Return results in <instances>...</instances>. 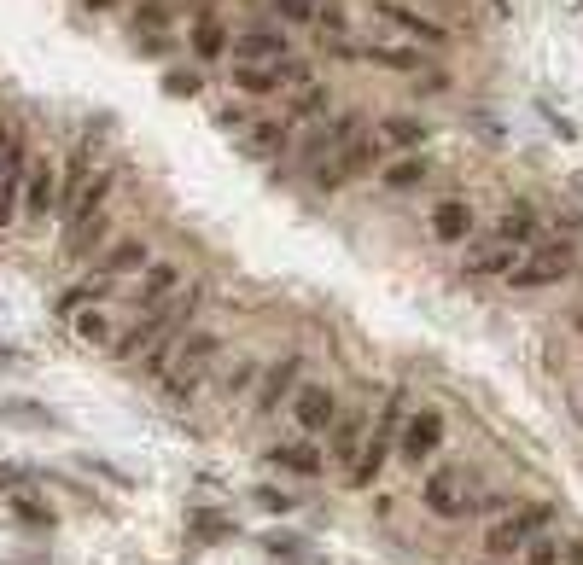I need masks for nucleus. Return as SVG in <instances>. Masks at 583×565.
<instances>
[{
    "label": "nucleus",
    "mask_w": 583,
    "mask_h": 565,
    "mask_svg": "<svg viewBox=\"0 0 583 565\" xmlns=\"http://www.w3.org/2000/svg\"><path fill=\"white\" fill-rule=\"evenodd\" d=\"M554 501H525V507H508L490 531H484V554L490 560H519V548L531 542V536H543L554 525Z\"/></svg>",
    "instance_id": "f03ea898"
},
{
    "label": "nucleus",
    "mask_w": 583,
    "mask_h": 565,
    "mask_svg": "<svg viewBox=\"0 0 583 565\" xmlns=\"http://www.w3.org/2000/svg\"><path fill=\"white\" fill-rule=\"evenodd\" d=\"M309 6H333V0H309Z\"/></svg>",
    "instance_id": "09e8293b"
},
{
    "label": "nucleus",
    "mask_w": 583,
    "mask_h": 565,
    "mask_svg": "<svg viewBox=\"0 0 583 565\" xmlns=\"http://www.w3.org/2000/svg\"><path fill=\"white\" fill-rule=\"evenodd\" d=\"M216 123H222V129H245L251 117H245V105H222V111H216Z\"/></svg>",
    "instance_id": "c03bdc74"
},
{
    "label": "nucleus",
    "mask_w": 583,
    "mask_h": 565,
    "mask_svg": "<svg viewBox=\"0 0 583 565\" xmlns=\"http://www.w3.org/2000/svg\"><path fill=\"white\" fill-rule=\"evenodd\" d=\"M519 268V245L508 239H473L461 251V280H508Z\"/></svg>",
    "instance_id": "1a4fd4ad"
},
{
    "label": "nucleus",
    "mask_w": 583,
    "mask_h": 565,
    "mask_svg": "<svg viewBox=\"0 0 583 565\" xmlns=\"http://www.w3.org/2000/svg\"><path fill=\"white\" fill-rule=\"evenodd\" d=\"M146 263H152V245L135 233V239H117L100 263H94V274H100V280H123V274H140Z\"/></svg>",
    "instance_id": "f3484780"
},
{
    "label": "nucleus",
    "mask_w": 583,
    "mask_h": 565,
    "mask_svg": "<svg viewBox=\"0 0 583 565\" xmlns=\"http://www.w3.org/2000/svg\"><path fill=\"white\" fill-rule=\"evenodd\" d=\"M467 233H473V210H467V199L432 204V239H438V245H461Z\"/></svg>",
    "instance_id": "aec40b11"
},
{
    "label": "nucleus",
    "mask_w": 583,
    "mask_h": 565,
    "mask_svg": "<svg viewBox=\"0 0 583 565\" xmlns=\"http://www.w3.org/2000/svg\"><path fill=\"white\" fill-rule=\"evenodd\" d=\"M286 414H292L298 437H327L333 414H339V397H333V385H321V379H304V385L292 391V402H286Z\"/></svg>",
    "instance_id": "6e6552de"
},
{
    "label": "nucleus",
    "mask_w": 583,
    "mask_h": 565,
    "mask_svg": "<svg viewBox=\"0 0 583 565\" xmlns=\"http://www.w3.org/2000/svg\"><path fill=\"white\" fill-rule=\"evenodd\" d=\"M374 134L385 140V146H397V152H420L426 140H432V129L420 123V117H403V111H391V117H379Z\"/></svg>",
    "instance_id": "6ab92c4d"
},
{
    "label": "nucleus",
    "mask_w": 583,
    "mask_h": 565,
    "mask_svg": "<svg viewBox=\"0 0 583 565\" xmlns=\"http://www.w3.org/2000/svg\"><path fill=\"white\" fill-rule=\"evenodd\" d=\"M0 484H6V490H24V484H30V472H24V466H0Z\"/></svg>",
    "instance_id": "a18cd8bd"
},
{
    "label": "nucleus",
    "mask_w": 583,
    "mask_h": 565,
    "mask_svg": "<svg viewBox=\"0 0 583 565\" xmlns=\"http://www.w3.org/2000/svg\"><path fill=\"white\" fill-rule=\"evenodd\" d=\"M164 94H170V100H199V94H205V76H199V70H164Z\"/></svg>",
    "instance_id": "2f4dec72"
},
{
    "label": "nucleus",
    "mask_w": 583,
    "mask_h": 565,
    "mask_svg": "<svg viewBox=\"0 0 583 565\" xmlns=\"http://www.w3.org/2000/svg\"><path fill=\"white\" fill-rule=\"evenodd\" d=\"M257 373H263L257 362H234L228 373H222V391H228V397H245V391H257Z\"/></svg>",
    "instance_id": "72a5a7b5"
},
{
    "label": "nucleus",
    "mask_w": 583,
    "mask_h": 565,
    "mask_svg": "<svg viewBox=\"0 0 583 565\" xmlns=\"http://www.w3.org/2000/svg\"><path fill=\"white\" fill-rule=\"evenodd\" d=\"M18 199H24V216H30V222H47V210L59 204V169L53 164H30Z\"/></svg>",
    "instance_id": "2eb2a0df"
},
{
    "label": "nucleus",
    "mask_w": 583,
    "mask_h": 565,
    "mask_svg": "<svg viewBox=\"0 0 583 565\" xmlns=\"http://www.w3.org/2000/svg\"><path fill=\"white\" fill-rule=\"evenodd\" d=\"M362 59L379 70H420V47H362Z\"/></svg>",
    "instance_id": "c85d7f7f"
},
{
    "label": "nucleus",
    "mask_w": 583,
    "mask_h": 565,
    "mask_svg": "<svg viewBox=\"0 0 583 565\" xmlns=\"http://www.w3.org/2000/svg\"><path fill=\"white\" fill-rule=\"evenodd\" d=\"M578 268V245L572 239H549V245H537L531 257H519V268L508 274V286H519V292H543V286H554V280H566Z\"/></svg>",
    "instance_id": "20e7f679"
},
{
    "label": "nucleus",
    "mask_w": 583,
    "mask_h": 565,
    "mask_svg": "<svg viewBox=\"0 0 583 565\" xmlns=\"http://www.w3.org/2000/svg\"><path fill=\"white\" fill-rule=\"evenodd\" d=\"M181 268L175 263H146L140 268V286H135V309H158V303H170L175 292H181Z\"/></svg>",
    "instance_id": "dca6fc26"
},
{
    "label": "nucleus",
    "mask_w": 583,
    "mask_h": 565,
    "mask_svg": "<svg viewBox=\"0 0 583 565\" xmlns=\"http://www.w3.org/2000/svg\"><path fill=\"white\" fill-rule=\"evenodd\" d=\"M263 466H280V472H298V478H321L327 472V455H321V437H292V443H275Z\"/></svg>",
    "instance_id": "f8f14e48"
},
{
    "label": "nucleus",
    "mask_w": 583,
    "mask_h": 565,
    "mask_svg": "<svg viewBox=\"0 0 583 565\" xmlns=\"http://www.w3.org/2000/svg\"><path fill=\"white\" fill-rule=\"evenodd\" d=\"M490 239H508V245H519V251H525V245L537 239V210H531V204L502 210V216H496V228H490Z\"/></svg>",
    "instance_id": "b1692460"
},
{
    "label": "nucleus",
    "mask_w": 583,
    "mask_h": 565,
    "mask_svg": "<svg viewBox=\"0 0 583 565\" xmlns=\"http://www.w3.org/2000/svg\"><path fill=\"white\" fill-rule=\"evenodd\" d=\"M379 18H385V24H397L403 35H414V41H426V47H449L444 24H438V18H426V12H414V6H403V0H379Z\"/></svg>",
    "instance_id": "ddd939ff"
},
{
    "label": "nucleus",
    "mask_w": 583,
    "mask_h": 565,
    "mask_svg": "<svg viewBox=\"0 0 583 565\" xmlns=\"http://www.w3.org/2000/svg\"><path fill=\"white\" fill-rule=\"evenodd\" d=\"M379 146H385L379 134H350L333 158H321V164H315V187H321V193H339V187H350V181H356V175H362V169L379 158Z\"/></svg>",
    "instance_id": "423d86ee"
},
{
    "label": "nucleus",
    "mask_w": 583,
    "mask_h": 565,
    "mask_svg": "<svg viewBox=\"0 0 583 565\" xmlns=\"http://www.w3.org/2000/svg\"><path fill=\"white\" fill-rule=\"evenodd\" d=\"M286 140H292V123H286V117H280V123L263 117V123H245L240 152H245V158H280V152H286Z\"/></svg>",
    "instance_id": "a211bd4d"
},
{
    "label": "nucleus",
    "mask_w": 583,
    "mask_h": 565,
    "mask_svg": "<svg viewBox=\"0 0 583 565\" xmlns=\"http://www.w3.org/2000/svg\"><path fill=\"white\" fill-rule=\"evenodd\" d=\"M187 531H193V542H222V536H234V519H222V513H199Z\"/></svg>",
    "instance_id": "f704fd0d"
},
{
    "label": "nucleus",
    "mask_w": 583,
    "mask_h": 565,
    "mask_svg": "<svg viewBox=\"0 0 583 565\" xmlns=\"http://www.w3.org/2000/svg\"><path fill=\"white\" fill-rule=\"evenodd\" d=\"M304 356L298 350H286L280 362H269L263 373H257V397H251V408H257V420H269V414H280L286 402H292V391L304 385Z\"/></svg>",
    "instance_id": "0eeeda50"
},
{
    "label": "nucleus",
    "mask_w": 583,
    "mask_h": 565,
    "mask_svg": "<svg viewBox=\"0 0 583 565\" xmlns=\"http://www.w3.org/2000/svg\"><path fill=\"white\" fill-rule=\"evenodd\" d=\"M560 565H583V536H572V542H560Z\"/></svg>",
    "instance_id": "49530a36"
},
{
    "label": "nucleus",
    "mask_w": 583,
    "mask_h": 565,
    "mask_svg": "<svg viewBox=\"0 0 583 565\" xmlns=\"http://www.w3.org/2000/svg\"><path fill=\"white\" fill-rule=\"evenodd\" d=\"M426 175H432V158H426V152H409V158H397V164L379 169V187H385V193H414V187H426Z\"/></svg>",
    "instance_id": "412c9836"
},
{
    "label": "nucleus",
    "mask_w": 583,
    "mask_h": 565,
    "mask_svg": "<svg viewBox=\"0 0 583 565\" xmlns=\"http://www.w3.org/2000/svg\"><path fill=\"white\" fill-rule=\"evenodd\" d=\"M12 513H18L24 525H53V507L41 496H30V490H12Z\"/></svg>",
    "instance_id": "473e14b6"
},
{
    "label": "nucleus",
    "mask_w": 583,
    "mask_h": 565,
    "mask_svg": "<svg viewBox=\"0 0 583 565\" xmlns=\"http://www.w3.org/2000/svg\"><path fill=\"white\" fill-rule=\"evenodd\" d=\"M170 24V12L158 6V0H146V6H135V30H164Z\"/></svg>",
    "instance_id": "a19ab883"
},
{
    "label": "nucleus",
    "mask_w": 583,
    "mask_h": 565,
    "mask_svg": "<svg viewBox=\"0 0 583 565\" xmlns=\"http://www.w3.org/2000/svg\"><path fill=\"white\" fill-rule=\"evenodd\" d=\"M88 12H111V6H123V0H82Z\"/></svg>",
    "instance_id": "de8ad7c7"
},
{
    "label": "nucleus",
    "mask_w": 583,
    "mask_h": 565,
    "mask_svg": "<svg viewBox=\"0 0 583 565\" xmlns=\"http://www.w3.org/2000/svg\"><path fill=\"white\" fill-rule=\"evenodd\" d=\"M327 105H333V88H327V82L292 88V94H286V123H315V117H327Z\"/></svg>",
    "instance_id": "5701e85b"
},
{
    "label": "nucleus",
    "mask_w": 583,
    "mask_h": 565,
    "mask_svg": "<svg viewBox=\"0 0 583 565\" xmlns=\"http://www.w3.org/2000/svg\"><path fill=\"white\" fill-rule=\"evenodd\" d=\"M403 420H409V391H403V385H391L385 402H379V414H374V426H368V443L356 449V461H350V472H344V484H350V490H374V478L385 472V461L397 455Z\"/></svg>",
    "instance_id": "f257e3e1"
},
{
    "label": "nucleus",
    "mask_w": 583,
    "mask_h": 565,
    "mask_svg": "<svg viewBox=\"0 0 583 565\" xmlns=\"http://www.w3.org/2000/svg\"><path fill=\"white\" fill-rule=\"evenodd\" d=\"M263 554H309V536H298V531H263Z\"/></svg>",
    "instance_id": "e433bc0d"
},
{
    "label": "nucleus",
    "mask_w": 583,
    "mask_h": 565,
    "mask_svg": "<svg viewBox=\"0 0 583 565\" xmlns=\"http://www.w3.org/2000/svg\"><path fill=\"white\" fill-rule=\"evenodd\" d=\"M175 333H181V327H164V333H158V338H152V344H146V350L135 356L146 379H164V373H170V362H175Z\"/></svg>",
    "instance_id": "a878e982"
},
{
    "label": "nucleus",
    "mask_w": 583,
    "mask_h": 565,
    "mask_svg": "<svg viewBox=\"0 0 583 565\" xmlns=\"http://www.w3.org/2000/svg\"><path fill=\"white\" fill-rule=\"evenodd\" d=\"M18 367H30V356L18 344H0V373H18Z\"/></svg>",
    "instance_id": "37998d69"
},
{
    "label": "nucleus",
    "mask_w": 583,
    "mask_h": 565,
    "mask_svg": "<svg viewBox=\"0 0 583 565\" xmlns=\"http://www.w3.org/2000/svg\"><path fill=\"white\" fill-rule=\"evenodd\" d=\"M275 82H280V94L309 88V82H315V65H309V59H298V53H286V59L275 65Z\"/></svg>",
    "instance_id": "c756f323"
},
{
    "label": "nucleus",
    "mask_w": 583,
    "mask_h": 565,
    "mask_svg": "<svg viewBox=\"0 0 583 565\" xmlns=\"http://www.w3.org/2000/svg\"><path fill=\"white\" fill-rule=\"evenodd\" d=\"M467 501H473L467 466H455V461L426 466V478H420V507H426L432 519H467Z\"/></svg>",
    "instance_id": "7ed1b4c3"
},
{
    "label": "nucleus",
    "mask_w": 583,
    "mask_h": 565,
    "mask_svg": "<svg viewBox=\"0 0 583 565\" xmlns=\"http://www.w3.org/2000/svg\"><path fill=\"white\" fill-rule=\"evenodd\" d=\"M82 466H88V472H100L105 484H117V490H135V478H129V472H117V466H111V461H94V455H88V461H82Z\"/></svg>",
    "instance_id": "79ce46f5"
},
{
    "label": "nucleus",
    "mask_w": 583,
    "mask_h": 565,
    "mask_svg": "<svg viewBox=\"0 0 583 565\" xmlns=\"http://www.w3.org/2000/svg\"><path fill=\"white\" fill-rule=\"evenodd\" d=\"M70 333L82 338V344H111V321H105L100 303H94V309H82V315L70 321Z\"/></svg>",
    "instance_id": "7c9ffc66"
},
{
    "label": "nucleus",
    "mask_w": 583,
    "mask_h": 565,
    "mask_svg": "<svg viewBox=\"0 0 583 565\" xmlns=\"http://www.w3.org/2000/svg\"><path fill=\"white\" fill-rule=\"evenodd\" d=\"M368 426H374V414H368V408H339V414H333V426H327V455L350 466V461H356V449L368 443Z\"/></svg>",
    "instance_id": "9d476101"
},
{
    "label": "nucleus",
    "mask_w": 583,
    "mask_h": 565,
    "mask_svg": "<svg viewBox=\"0 0 583 565\" xmlns=\"http://www.w3.org/2000/svg\"><path fill=\"white\" fill-rule=\"evenodd\" d=\"M449 437V420L438 414V408H409V420H403V437H397V455H403V466H432L438 461V449H444Z\"/></svg>",
    "instance_id": "39448f33"
},
{
    "label": "nucleus",
    "mask_w": 583,
    "mask_h": 565,
    "mask_svg": "<svg viewBox=\"0 0 583 565\" xmlns=\"http://www.w3.org/2000/svg\"><path fill=\"white\" fill-rule=\"evenodd\" d=\"M578 333H583V315H578Z\"/></svg>",
    "instance_id": "8fccbe9b"
},
{
    "label": "nucleus",
    "mask_w": 583,
    "mask_h": 565,
    "mask_svg": "<svg viewBox=\"0 0 583 565\" xmlns=\"http://www.w3.org/2000/svg\"><path fill=\"white\" fill-rule=\"evenodd\" d=\"M292 53V41H286V30H245L228 41V59L234 65H280Z\"/></svg>",
    "instance_id": "9b49d317"
},
{
    "label": "nucleus",
    "mask_w": 583,
    "mask_h": 565,
    "mask_svg": "<svg viewBox=\"0 0 583 565\" xmlns=\"http://www.w3.org/2000/svg\"><path fill=\"white\" fill-rule=\"evenodd\" d=\"M269 6H275V18H286V24H315V12H321L309 0H269Z\"/></svg>",
    "instance_id": "4c0bfd02"
},
{
    "label": "nucleus",
    "mask_w": 583,
    "mask_h": 565,
    "mask_svg": "<svg viewBox=\"0 0 583 565\" xmlns=\"http://www.w3.org/2000/svg\"><path fill=\"white\" fill-rule=\"evenodd\" d=\"M350 134H362V117H356V111H344V117H333V123H315V134H309V146L298 152V158L315 169L321 158H333V152H339Z\"/></svg>",
    "instance_id": "4468645a"
},
{
    "label": "nucleus",
    "mask_w": 583,
    "mask_h": 565,
    "mask_svg": "<svg viewBox=\"0 0 583 565\" xmlns=\"http://www.w3.org/2000/svg\"><path fill=\"white\" fill-rule=\"evenodd\" d=\"M82 187H88V152H76V158H70V169H65V187H59V204H53V210H59V216H76V204H82Z\"/></svg>",
    "instance_id": "cd10ccee"
},
{
    "label": "nucleus",
    "mask_w": 583,
    "mask_h": 565,
    "mask_svg": "<svg viewBox=\"0 0 583 565\" xmlns=\"http://www.w3.org/2000/svg\"><path fill=\"white\" fill-rule=\"evenodd\" d=\"M251 501H257V507H269V513H292V496H286V490H275V484H257V490H251Z\"/></svg>",
    "instance_id": "58836bf2"
},
{
    "label": "nucleus",
    "mask_w": 583,
    "mask_h": 565,
    "mask_svg": "<svg viewBox=\"0 0 583 565\" xmlns=\"http://www.w3.org/2000/svg\"><path fill=\"white\" fill-rule=\"evenodd\" d=\"M175 41L164 30H146V35H135V53H146V59H164V53H170Z\"/></svg>",
    "instance_id": "ea45409f"
},
{
    "label": "nucleus",
    "mask_w": 583,
    "mask_h": 565,
    "mask_svg": "<svg viewBox=\"0 0 583 565\" xmlns=\"http://www.w3.org/2000/svg\"><path fill=\"white\" fill-rule=\"evenodd\" d=\"M234 88L251 94V100H275V94H280L275 65H234Z\"/></svg>",
    "instance_id": "bb28decb"
},
{
    "label": "nucleus",
    "mask_w": 583,
    "mask_h": 565,
    "mask_svg": "<svg viewBox=\"0 0 583 565\" xmlns=\"http://www.w3.org/2000/svg\"><path fill=\"white\" fill-rule=\"evenodd\" d=\"M519 560L525 565H560V542H554V536H531V542L519 548Z\"/></svg>",
    "instance_id": "c9c22d12"
},
{
    "label": "nucleus",
    "mask_w": 583,
    "mask_h": 565,
    "mask_svg": "<svg viewBox=\"0 0 583 565\" xmlns=\"http://www.w3.org/2000/svg\"><path fill=\"white\" fill-rule=\"evenodd\" d=\"M228 41H234V35H228V24H222L216 12H199V18H193V53H199L205 65L228 59Z\"/></svg>",
    "instance_id": "4be33fe9"
},
{
    "label": "nucleus",
    "mask_w": 583,
    "mask_h": 565,
    "mask_svg": "<svg viewBox=\"0 0 583 565\" xmlns=\"http://www.w3.org/2000/svg\"><path fill=\"white\" fill-rule=\"evenodd\" d=\"M0 420H12V426H59V414L35 397H0Z\"/></svg>",
    "instance_id": "393cba45"
}]
</instances>
